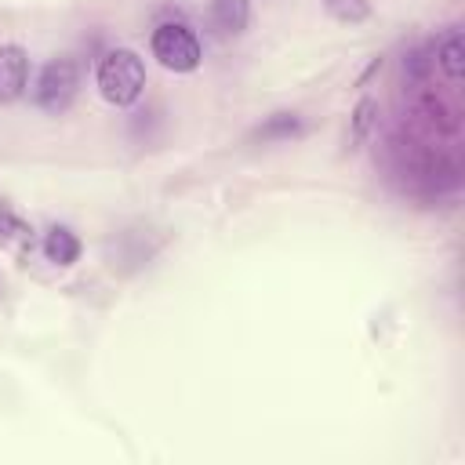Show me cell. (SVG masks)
<instances>
[{"instance_id":"obj_1","label":"cell","mask_w":465,"mask_h":465,"mask_svg":"<svg viewBox=\"0 0 465 465\" xmlns=\"http://www.w3.org/2000/svg\"><path fill=\"white\" fill-rule=\"evenodd\" d=\"M94 80L109 105H131V102H138V94L145 87V65L131 47H113L98 62Z\"/></svg>"},{"instance_id":"obj_2","label":"cell","mask_w":465,"mask_h":465,"mask_svg":"<svg viewBox=\"0 0 465 465\" xmlns=\"http://www.w3.org/2000/svg\"><path fill=\"white\" fill-rule=\"evenodd\" d=\"M153 58L171 73H193L200 65V40L182 22H160L149 36Z\"/></svg>"},{"instance_id":"obj_3","label":"cell","mask_w":465,"mask_h":465,"mask_svg":"<svg viewBox=\"0 0 465 465\" xmlns=\"http://www.w3.org/2000/svg\"><path fill=\"white\" fill-rule=\"evenodd\" d=\"M76 87H80V69L73 58H51L36 84H33V102L44 109V113H65L76 98Z\"/></svg>"},{"instance_id":"obj_4","label":"cell","mask_w":465,"mask_h":465,"mask_svg":"<svg viewBox=\"0 0 465 465\" xmlns=\"http://www.w3.org/2000/svg\"><path fill=\"white\" fill-rule=\"evenodd\" d=\"M29 80V54L18 44H0V105L22 98Z\"/></svg>"},{"instance_id":"obj_5","label":"cell","mask_w":465,"mask_h":465,"mask_svg":"<svg viewBox=\"0 0 465 465\" xmlns=\"http://www.w3.org/2000/svg\"><path fill=\"white\" fill-rule=\"evenodd\" d=\"M247 18H251V0H211L207 4V22H211L214 36H222V40L240 36L247 29Z\"/></svg>"},{"instance_id":"obj_6","label":"cell","mask_w":465,"mask_h":465,"mask_svg":"<svg viewBox=\"0 0 465 465\" xmlns=\"http://www.w3.org/2000/svg\"><path fill=\"white\" fill-rule=\"evenodd\" d=\"M432 62L443 69V76L450 80V84H458L461 80V62H465V44H461V29H447L440 40H436V47H432Z\"/></svg>"},{"instance_id":"obj_7","label":"cell","mask_w":465,"mask_h":465,"mask_svg":"<svg viewBox=\"0 0 465 465\" xmlns=\"http://www.w3.org/2000/svg\"><path fill=\"white\" fill-rule=\"evenodd\" d=\"M44 254H47V262H54V265H73V262L80 258V240H76V232L54 225V229L44 236Z\"/></svg>"},{"instance_id":"obj_8","label":"cell","mask_w":465,"mask_h":465,"mask_svg":"<svg viewBox=\"0 0 465 465\" xmlns=\"http://www.w3.org/2000/svg\"><path fill=\"white\" fill-rule=\"evenodd\" d=\"M294 134H302V120L294 113H272L254 131V138H262V142H280V138H294Z\"/></svg>"},{"instance_id":"obj_9","label":"cell","mask_w":465,"mask_h":465,"mask_svg":"<svg viewBox=\"0 0 465 465\" xmlns=\"http://www.w3.org/2000/svg\"><path fill=\"white\" fill-rule=\"evenodd\" d=\"M374 120H378V102L374 98H360L356 109H352V145H360L371 134Z\"/></svg>"},{"instance_id":"obj_10","label":"cell","mask_w":465,"mask_h":465,"mask_svg":"<svg viewBox=\"0 0 465 465\" xmlns=\"http://www.w3.org/2000/svg\"><path fill=\"white\" fill-rule=\"evenodd\" d=\"M327 11L338 18V22H363L371 15V4L367 0H327Z\"/></svg>"}]
</instances>
